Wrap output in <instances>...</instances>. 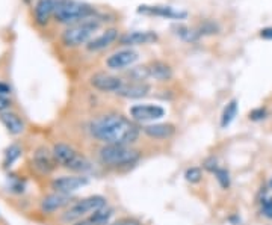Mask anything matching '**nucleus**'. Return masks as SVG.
<instances>
[{
	"mask_svg": "<svg viewBox=\"0 0 272 225\" xmlns=\"http://www.w3.org/2000/svg\"><path fill=\"white\" fill-rule=\"evenodd\" d=\"M60 3H62V0H38V3L35 5L34 9L35 20L40 24H46L49 18L56 14V9L59 8Z\"/></svg>",
	"mask_w": 272,
	"mask_h": 225,
	"instance_id": "ddd939ff",
	"label": "nucleus"
},
{
	"mask_svg": "<svg viewBox=\"0 0 272 225\" xmlns=\"http://www.w3.org/2000/svg\"><path fill=\"white\" fill-rule=\"evenodd\" d=\"M260 38L263 40H272V27H265L260 31Z\"/></svg>",
	"mask_w": 272,
	"mask_h": 225,
	"instance_id": "2f4dec72",
	"label": "nucleus"
},
{
	"mask_svg": "<svg viewBox=\"0 0 272 225\" xmlns=\"http://www.w3.org/2000/svg\"><path fill=\"white\" fill-rule=\"evenodd\" d=\"M91 85L102 92H116L124 85V82H123V79L112 76V74L97 73L91 77Z\"/></svg>",
	"mask_w": 272,
	"mask_h": 225,
	"instance_id": "9d476101",
	"label": "nucleus"
},
{
	"mask_svg": "<svg viewBox=\"0 0 272 225\" xmlns=\"http://www.w3.org/2000/svg\"><path fill=\"white\" fill-rule=\"evenodd\" d=\"M9 107H11V100L6 95H0V114L8 112Z\"/></svg>",
	"mask_w": 272,
	"mask_h": 225,
	"instance_id": "7c9ffc66",
	"label": "nucleus"
},
{
	"mask_svg": "<svg viewBox=\"0 0 272 225\" xmlns=\"http://www.w3.org/2000/svg\"><path fill=\"white\" fill-rule=\"evenodd\" d=\"M89 133L105 145H130L139 137V127L124 115L105 114L91 121Z\"/></svg>",
	"mask_w": 272,
	"mask_h": 225,
	"instance_id": "f257e3e1",
	"label": "nucleus"
},
{
	"mask_svg": "<svg viewBox=\"0 0 272 225\" xmlns=\"http://www.w3.org/2000/svg\"><path fill=\"white\" fill-rule=\"evenodd\" d=\"M52 151L57 165L65 168V170H70L74 173H86L89 170H93L91 162L68 144H64V142L54 144Z\"/></svg>",
	"mask_w": 272,
	"mask_h": 225,
	"instance_id": "f03ea898",
	"label": "nucleus"
},
{
	"mask_svg": "<svg viewBox=\"0 0 272 225\" xmlns=\"http://www.w3.org/2000/svg\"><path fill=\"white\" fill-rule=\"evenodd\" d=\"M237 115V100H231L228 101V104L224 107L222 115H221V127L227 129L236 118Z\"/></svg>",
	"mask_w": 272,
	"mask_h": 225,
	"instance_id": "4be33fe9",
	"label": "nucleus"
},
{
	"mask_svg": "<svg viewBox=\"0 0 272 225\" xmlns=\"http://www.w3.org/2000/svg\"><path fill=\"white\" fill-rule=\"evenodd\" d=\"M100 27V21L97 20H83L70 26L62 35V41L68 47H77L85 43H89V38L93 37Z\"/></svg>",
	"mask_w": 272,
	"mask_h": 225,
	"instance_id": "39448f33",
	"label": "nucleus"
},
{
	"mask_svg": "<svg viewBox=\"0 0 272 225\" xmlns=\"http://www.w3.org/2000/svg\"><path fill=\"white\" fill-rule=\"evenodd\" d=\"M218 162H217V159L215 157H210V159H207L206 162H204V170H207V171H210L212 174H214L217 170H218Z\"/></svg>",
	"mask_w": 272,
	"mask_h": 225,
	"instance_id": "c756f323",
	"label": "nucleus"
},
{
	"mask_svg": "<svg viewBox=\"0 0 272 225\" xmlns=\"http://www.w3.org/2000/svg\"><path fill=\"white\" fill-rule=\"evenodd\" d=\"M214 176H215V179H217V181L219 183V186L222 187V189H228L230 187V184H231V179H230V173L225 170V168H218V170L214 173Z\"/></svg>",
	"mask_w": 272,
	"mask_h": 225,
	"instance_id": "5701e85b",
	"label": "nucleus"
},
{
	"mask_svg": "<svg viewBox=\"0 0 272 225\" xmlns=\"http://www.w3.org/2000/svg\"><path fill=\"white\" fill-rule=\"evenodd\" d=\"M112 225H141V224L135 219H121V221H118Z\"/></svg>",
	"mask_w": 272,
	"mask_h": 225,
	"instance_id": "473e14b6",
	"label": "nucleus"
},
{
	"mask_svg": "<svg viewBox=\"0 0 272 225\" xmlns=\"http://www.w3.org/2000/svg\"><path fill=\"white\" fill-rule=\"evenodd\" d=\"M185 179H186V181H188V183H191V184H197V183H200V181H201V179H203V171L200 170V168H197V166L188 168L186 173H185Z\"/></svg>",
	"mask_w": 272,
	"mask_h": 225,
	"instance_id": "393cba45",
	"label": "nucleus"
},
{
	"mask_svg": "<svg viewBox=\"0 0 272 225\" xmlns=\"http://www.w3.org/2000/svg\"><path fill=\"white\" fill-rule=\"evenodd\" d=\"M118 40V31L116 29H108L106 32H103L100 37L91 40L88 44H86V48L89 51H100V50H105L108 48L110 44H113L115 41Z\"/></svg>",
	"mask_w": 272,
	"mask_h": 225,
	"instance_id": "6ab92c4d",
	"label": "nucleus"
},
{
	"mask_svg": "<svg viewBox=\"0 0 272 225\" xmlns=\"http://www.w3.org/2000/svg\"><path fill=\"white\" fill-rule=\"evenodd\" d=\"M71 204V196L68 193L53 192L50 195H46L41 201V210L44 213H54L57 210H62Z\"/></svg>",
	"mask_w": 272,
	"mask_h": 225,
	"instance_id": "f8f14e48",
	"label": "nucleus"
},
{
	"mask_svg": "<svg viewBox=\"0 0 272 225\" xmlns=\"http://www.w3.org/2000/svg\"><path fill=\"white\" fill-rule=\"evenodd\" d=\"M175 31H177V35L180 38H183L185 41H189V43H194V41H197L200 38V34L198 32L191 31L189 27H185V26H178Z\"/></svg>",
	"mask_w": 272,
	"mask_h": 225,
	"instance_id": "b1692460",
	"label": "nucleus"
},
{
	"mask_svg": "<svg viewBox=\"0 0 272 225\" xmlns=\"http://www.w3.org/2000/svg\"><path fill=\"white\" fill-rule=\"evenodd\" d=\"M138 53L132 48H124L112 53L106 59V67L110 70H124L138 61Z\"/></svg>",
	"mask_w": 272,
	"mask_h": 225,
	"instance_id": "1a4fd4ad",
	"label": "nucleus"
},
{
	"mask_svg": "<svg viewBox=\"0 0 272 225\" xmlns=\"http://www.w3.org/2000/svg\"><path fill=\"white\" fill-rule=\"evenodd\" d=\"M158 40V35L151 31H135L129 32L119 38V43L123 45H145L151 44Z\"/></svg>",
	"mask_w": 272,
	"mask_h": 225,
	"instance_id": "4468645a",
	"label": "nucleus"
},
{
	"mask_svg": "<svg viewBox=\"0 0 272 225\" xmlns=\"http://www.w3.org/2000/svg\"><path fill=\"white\" fill-rule=\"evenodd\" d=\"M130 118L135 121L147 123V121H155L165 117V109L158 104H135L129 110Z\"/></svg>",
	"mask_w": 272,
	"mask_h": 225,
	"instance_id": "0eeeda50",
	"label": "nucleus"
},
{
	"mask_svg": "<svg viewBox=\"0 0 272 225\" xmlns=\"http://www.w3.org/2000/svg\"><path fill=\"white\" fill-rule=\"evenodd\" d=\"M147 68H148L150 77H151V79H155V80H158V82H168V80H171L172 76H174L172 68H171L166 62H163V61L150 62V64L147 65Z\"/></svg>",
	"mask_w": 272,
	"mask_h": 225,
	"instance_id": "a211bd4d",
	"label": "nucleus"
},
{
	"mask_svg": "<svg viewBox=\"0 0 272 225\" xmlns=\"http://www.w3.org/2000/svg\"><path fill=\"white\" fill-rule=\"evenodd\" d=\"M112 216H113V209L106 206L94 213L82 218L80 221L74 222L73 225H109V221Z\"/></svg>",
	"mask_w": 272,
	"mask_h": 225,
	"instance_id": "dca6fc26",
	"label": "nucleus"
},
{
	"mask_svg": "<svg viewBox=\"0 0 272 225\" xmlns=\"http://www.w3.org/2000/svg\"><path fill=\"white\" fill-rule=\"evenodd\" d=\"M150 87L144 82H130V83H124L121 87L119 91H116L115 94L124 98H142L148 94Z\"/></svg>",
	"mask_w": 272,
	"mask_h": 225,
	"instance_id": "f3484780",
	"label": "nucleus"
},
{
	"mask_svg": "<svg viewBox=\"0 0 272 225\" xmlns=\"http://www.w3.org/2000/svg\"><path fill=\"white\" fill-rule=\"evenodd\" d=\"M262 213H263L265 218L272 219V196L263 198V201H262Z\"/></svg>",
	"mask_w": 272,
	"mask_h": 225,
	"instance_id": "c85d7f7f",
	"label": "nucleus"
},
{
	"mask_svg": "<svg viewBox=\"0 0 272 225\" xmlns=\"http://www.w3.org/2000/svg\"><path fill=\"white\" fill-rule=\"evenodd\" d=\"M8 94H11V88L6 85V83L0 82V95H8Z\"/></svg>",
	"mask_w": 272,
	"mask_h": 225,
	"instance_id": "72a5a7b5",
	"label": "nucleus"
},
{
	"mask_svg": "<svg viewBox=\"0 0 272 225\" xmlns=\"http://www.w3.org/2000/svg\"><path fill=\"white\" fill-rule=\"evenodd\" d=\"M129 76H130V79H132L133 82H144V80H147V79L150 77L147 65H145V67L132 68V71L129 73Z\"/></svg>",
	"mask_w": 272,
	"mask_h": 225,
	"instance_id": "a878e982",
	"label": "nucleus"
},
{
	"mask_svg": "<svg viewBox=\"0 0 272 225\" xmlns=\"http://www.w3.org/2000/svg\"><path fill=\"white\" fill-rule=\"evenodd\" d=\"M139 12L144 14H151V15H159L165 18H172V20H181L186 17V12L174 11L169 6H139Z\"/></svg>",
	"mask_w": 272,
	"mask_h": 225,
	"instance_id": "412c9836",
	"label": "nucleus"
},
{
	"mask_svg": "<svg viewBox=\"0 0 272 225\" xmlns=\"http://www.w3.org/2000/svg\"><path fill=\"white\" fill-rule=\"evenodd\" d=\"M271 187H272V180H271Z\"/></svg>",
	"mask_w": 272,
	"mask_h": 225,
	"instance_id": "f704fd0d",
	"label": "nucleus"
},
{
	"mask_svg": "<svg viewBox=\"0 0 272 225\" xmlns=\"http://www.w3.org/2000/svg\"><path fill=\"white\" fill-rule=\"evenodd\" d=\"M142 132L151 137V139H158V140H165L174 136L175 127L169 123H159V124H148L142 127Z\"/></svg>",
	"mask_w": 272,
	"mask_h": 225,
	"instance_id": "2eb2a0df",
	"label": "nucleus"
},
{
	"mask_svg": "<svg viewBox=\"0 0 272 225\" xmlns=\"http://www.w3.org/2000/svg\"><path fill=\"white\" fill-rule=\"evenodd\" d=\"M32 162H34V166L41 174L53 173L56 165H57V162L53 156V151H50L46 147H40V148L35 150V153L32 156Z\"/></svg>",
	"mask_w": 272,
	"mask_h": 225,
	"instance_id": "9b49d317",
	"label": "nucleus"
},
{
	"mask_svg": "<svg viewBox=\"0 0 272 225\" xmlns=\"http://www.w3.org/2000/svg\"><path fill=\"white\" fill-rule=\"evenodd\" d=\"M268 115V112L265 107H257V109H253L250 114H248V118L251 121H260V120H265Z\"/></svg>",
	"mask_w": 272,
	"mask_h": 225,
	"instance_id": "cd10ccee",
	"label": "nucleus"
},
{
	"mask_svg": "<svg viewBox=\"0 0 272 225\" xmlns=\"http://www.w3.org/2000/svg\"><path fill=\"white\" fill-rule=\"evenodd\" d=\"M141 154L130 145H110L106 144L99 151V159L108 166H129L139 160Z\"/></svg>",
	"mask_w": 272,
	"mask_h": 225,
	"instance_id": "7ed1b4c3",
	"label": "nucleus"
},
{
	"mask_svg": "<svg viewBox=\"0 0 272 225\" xmlns=\"http://www.w3.org/2000/svg\"><path fill=\"white\" fill-rule=\"evenodd\" d=\"M89 183V179L85 176H64V177H57L52 181V189L54 192L60 193H71L76 192L77 189L86 186Z\"/></svg>",
	"mask_w": 272,
	"mask_h": 225,
	"instance_id": "6e6552de",
	"label": "nucleus"
},
{
	"mask_svg": "<svg viewBox=\"0 0 272 225\" xmlns=\"http://www.w3.org/2000/svg\"><path fill=\"white\" fill-rule=\"evenodd\" d=\"M94 14V9L86 3L76 2V0H62V3L56 9V20L64 24L79 23L82 20H88L89 15Z\"/></svg>",
	"mask_w": 272,
	"mask_h": 225,
	"instance_id": "423d86ee",
	"label": "nucleus"
},
{
	"mask_svg": "<svg viewBox=\"0 0 272 225\" xmlns=\"http://www.w3.org/2000/svg\"><path fill=\"white\" fill-rule=\"evenodd\" d=\"M108 203H106V198L102 195H91V196H86V198H82L79 201H74L71 203L67 210L62 213V216H60V219H62V222H77L80 221L82 218L94 213L103 207H106Z\"/></svg>",
	"mask_w": 272,
	"mask_h": 225,
	"instance_id": "20e7f679",
	"label": "nucleus"
},
{
	"mask_svg": "<svg viewBox=\"0 0 272 225\" xmlns=\"http://www.w3.org/2000/svg\"><path fill=\"white\" fill-rule=\"evenodd\" d=\"M0 121L5 126V129L11 133V135H21L24 132V123L23 120L14 114V112H3L0 114Z\"/></svg>",
	"mask_w": 272,
	"mask_h": 225,
	"instance_id": "aec40b11",
	"label": "nucleus"
},
{
	"mask_svg": "<svg viewBox=\"0 0 272 225\" xmlns=\"http://www.w3.org/2000/svg\"><path fill=\"white\" fill-rule=\"evenodd\" d=\"M21 154V148L18 145H11L5 153V166H11Z\"/></svg>",
	"mask_w": 272,
	"mask_h": 225,
	"instance_id": "bb28decb",
	"label": "nucleus"
}]
</instances>
